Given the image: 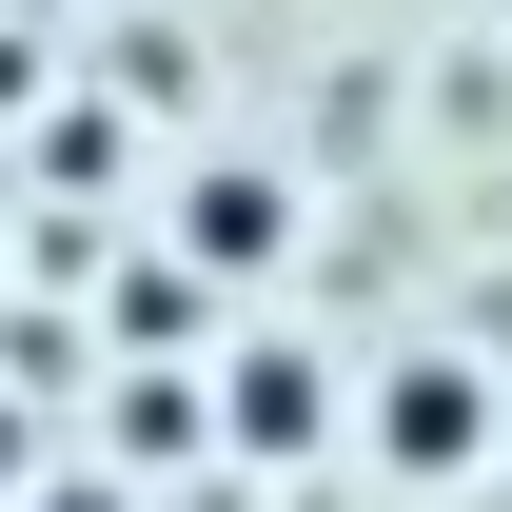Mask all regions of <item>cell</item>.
Here are the masks:
<instances>
[{
    "mask_svg": "<svg viewBox=\"0 0 512 512\" xmlns=\"http://www.w3.org/2000/svg\"><path fill=\"white\" fill-rule=\"evenodd\" d=\"M335 453H375L394 493H473V473L512 453V394H493V355H453V335H414V355H375V375H355Z\"/></svg>",
    "mask_w": 512,
    "mask_h": 512,
    "instance_id": "1",
    "label": "cell"
},
{
    "mask_svg": "<svg viewBox=\"0 0 512 512\" xmlns=\"http://www.w3.org/2000/svg\"><path fill=\"white\" fill-rule=\"evenodd\" d=\"M335 414H355V375H335L316 335H237V355L197 375V434H217V453H256V473L335 453Z\"/></svg>",
    "mask_w": 512,
    "mask_h": 512,
    "instance_id": "2",
    "label": "cell"
},
{
    "mask_svg": "<svg viewBox=\"0 0 512 512\" xmlns=\"http://www.w3.org/2000/svg\"><path fill=\"white\" fill-rule=\"evenodd\" d=\"M158 237H178V276H197V296H256V276L296 256V178H276V158H197Z\"/></svg>",
    "mask_w": 512,
    "mask_h": 512,
    "instance_id": "3",
    "label": "cell"
},
{
    "mask_svg": "<svg viewBox=\"0 0 512 512\" xmlns=\"http://www.w3.org/2000/svg\"><path fill=\"white\" fill-rule=\"evenodd\" d=\"M40 512H138V473H60V493H40Z\"/></svg>",
    "mask_w": 512,
    "mask_h": 512,
    "instance_id": "4",
    "label": "cell"
},
{
    "mask_svg": "<svg viewBox=\"0 0 512 512\" xmlns=\"http://www.w3.org/2000/svg\"><path fill=\"white\" fill-rule=\"evenodd\" d=\"M493 20H512V0H493Z\"/></svg>",
    "mask_w": 512,
    "mask_h": 512,
    "instance_id": "5",
    "label": "cell"
}]
</instances>
